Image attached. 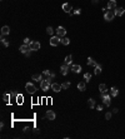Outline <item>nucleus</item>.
I'll return each instance as SVG.
<instances>
[{
	"mask_svg": "<svg viewBox=\"0 0 125 139\" xmlns=\"http://www.w3.org/2000/svg\"><path fill=\"white\" fill-rule=\"evenodd\" d=\"M51 78H45L43 80L41 83H40V88H41V90H44V91H48L51 88Z\"/></svg>",
	"mask_w": 125,
	"mask_h": 139,
	"instance_id": "obj_1",
	"label": "nucleus"
},
{
	"mask_svg": "<svg viewBox=\"0 0 125 139\" xmlns=\"http://www.w3.org/2000/svg\"><path fill=\"white\" fill-rule=\"evenodd\" d=\"M101 99H103V104L105 105V107H110V104H111V100H110V97L111 95H109V94H106V93H101Z\"/></svg>",
	"mask_w": 125,
	"mask_h": 139,
	"instance_id": "obj_2",
	"label": "nucleus"
},
{
	"mask_svg": "<svg viewBox=\"0 0 125 139\" xmlns=\"http://www.w3.org/2000/svg\"><path fill=\"white\" fill-rule=\"evenodd\" d=\"M61 43V39H60V36H55V35H53L51 36V39H50V45L51 46H58L59 44Z\"/></svg>",
	"mask_w": 125,
	"mask_h": 139,
	"instance_id": "obj_3",
	"label": "nucleus"
},
{
	"mask_svg": "<svg viewBox=\"0 0 125 139\" xmlns=\"http://www.w3.org/2000/svg\"><path fill=\"white\" fill-rule=\"evenodd\" d=\"M25 89H26V91H28L29 94H35L36 86H35L33 83H26V85H25Z\"/></svg>",
	"mask_w": 125,
	"mask_h": 139,
	"instance_id": "obj_4",
	"label": "nucleus"
},
{
	"mask_svg": "<svg viewBox=\"0 0 125 139\" xmlns=\"http://www.w3.org/2000/svg\"><path fill=\"white\" fill-rule=\"evenodd\" d=\"M114 18H115V13L111 11V10H108L106 13H104V19L106 21H111Z\"/></svg>",
	"mask_w": 125,
	"mask_h": 139,
	"instance_id": "obj_5",
	"label": "nucleus"
},
{
	"mask_svg": "<svg viewBox=\"0 0 125 139\" xmlns=\"http://www.w3.org/2000/svg\"><path fill=\"white\" fill-rule=\"evenodd\" d=\"M40 43L39 41H31L30 45H29V48H30V50H33V52H36V50L40 49Z\"/></svg>",
	"mask_w": 125,
	"mask_h": 139,
	"instance_id": "obj_6",
	"label": "nucleus"
},
{
	"mask_svg": "<svg viewBox=\"0 0 125 139\" xmlns=\"http://www.w3.org/2000/svg\"><path fill=\"white\" fill-rule=\"evenodd\" d=\"M62 10H64L65 13H69V14H70L71 10H73L71 4H69V3H64V4H62Z\"/></svg>",
	"mask_w": 125,
	"mask_h": 139,
	"instance_id": "obj_7",
	"label": "nucleus"
},
{
	"mask_svg": "<svg viewBox=\"0 0 125 139\" xmlns=\"http://www.w3.org/2000/svg\"><path fill=\"white\" fill-rule=\"evenodd\" d=\"M65 34H66L65 28H64V26H58V29H56V35H58V36H65Z\"/></svg>",
	"mask_w": 125,
	"mask_h": 139,
	"instance_id": "obj_8",
	"label": "nucleus"
},
{
	"mask_svg": "<svg viewBox=\"0 0 125 139\" xmlns=\"http://www.w3.org/2000/svg\"><path fill=\"white\" fill-rule=\"evenodd\" d=\"M51 89H53V91H55V93H58L62 88H61V84H59V83H51Z\"/></svg>",
	"mask_w": 125,
	"mask_h": 139,
	"instance_id": "obj_9",
	"label": "nucleus"
},
{
	"mask_svg": "<svg viewBox=\"0 0 125 139\" xmlns=\"http://www.w3.org/2000/svg\"><path fill=\"white\" fill-rule=\"evenodd\" d=\"M60 73H61L62 75H68V73H69V65L68 64H62L61 68H60Z\"/></svg>",
	"mask_w": 125,
	"mask_h": 139,
	"instance_id": "obj_10",
	"label": "nucleus"
},
{
	"mask_svg": "<svg viewBox=\"0 0 125 139\" xmlns=\"http://www.w3.org/2000/svg\"><path fill=\"white\" fill-rule=\"evenodd\" d=\"M109 10H111V9H115L116 8V1L115 0H109L108 1V6H106Z\"/></svg>",
	"mask_w": 125,
	"mask_h": 139,
	"instance_id": "obj_11",
	"label": "nucleus"
},
{
	"mask_svg": "<svg viewBox=\"0 0 125 139\" xmlns=\"http://www.w3.org/2000/svg\"><path fill=\"white\" fill-rule=\"evenodd\" d=\"M115 16H121V15H124V13H125V10L124 8H115Z\"/></svg>",
	"mask_w": 125,
	"mask_h": 139,
	"instance_id": "obj_12",
	"label": "nucleus"
},
{
	"mask_svg": "<svg viewBox=\"0 0 125 139\" xmlns=\"http://www.w3.org/2000/svg\"><path fill=\"white\" fill-rule=\"evenodd\" d=\"M55 116H56V115H55V113L53 110H48L46 112V118L49 119V120H54Z\"/></svg>",
	"mask_w": 125,
	"mask_h": 139,
	"instance_id": "obj_13",
	"label": "nucleus"
},
{
	"mask_svg": "<svg viewBox=\"0 0 125 139\" xmlns=\"http://www.w3.org/2000/svg\"><path fill=\"white\" fill-rule=\"evenodd\" d=\"M71 71H73V73H76V74H78V73L81 71V67H80V65H78V64L71 65Z\"/></svg>",
	"mask_w": 125,
	"mask_h": 139,
	"instance_id": "obj_14",
	"label": "nucleus"
},
{
	"mask_svg": "<svg viewBox=\"0 0 125 139\" xmlns=\"http://www.w3.org/2000/svg\"><path fill=\"white\" fill-rule=\"evenodd\" d=\"M86 63H88V65H90V67H96V61H95L94 59H93V58H91V56H89V58H88V60H86Z\"/></svg>",
	"mask_w": 125,
	"mask_h": 139,
	"instance_id": "obj_15",
	"label": "nucleus"
},
{
	"mask_svg": "<svg viewBox=\"0 0 125 139\" xmlns=\"http://www.w3.org/2000/svg\"><path fill=\"white\" fill-rule=\"evenodd\" d=\"M31 78H33V80H35V82H40V83H41L43 80H44L41 74H34V75L31 76Z\"/></svg>",
	"mask_w": 125,
	"mask_h": 139,
	"instance_id": "obj_16",
	"label": "nucleus"
},
{
	"mask_svg": "<svg viewBox=\"0 0 125 139\" xmlns=\"http://www.w3.org/2000/svg\"><path fill=\"white\" fill-rule=\"evenodd\" d=\"M9 33H10V28L8 26V25H5V26H3L1 28V35H8L9 34Z\"/></svg>",
	"mask_w": 125,
	"mask_h": 139,
	"instance_id": "obj_17",
	"label": "nucleus"
},
{
	"mask_svg": "<svg viewBox=\"0 0 125 139\" xmlns=\"http://www.w3.org/2000/svg\"><path fill=\"white\" fill-rule=\"evenodd\" d=\"M118 94H119V90H118V88L113 86L111 89H110V95H111V97H118Z\"/></svg>",
	"mask_w": 125,
	"mask_h": 139,
	"instance_id": "obj_18",
	"label": "nucleus"
},
{
	"mask_svg": "<svg viewBox=\"0 0 125 139\" xmlns=\"http://www.w3.org/2000/svg\"><path fill=\"white\" fill-rule=\"evenodd\" d=\"M19 50H20V52L23 53V54H25V53L28 52V50H30V48H29V46L26 45V44H23V45H21L20 48H19Z\"/></svg>",
	"mask_w": 125,
	"mask_h": 139,
	"instance_id": "obj_19",
	"label": "nucleus"
},
{
	"mask_svg": "<svg viewBox=\"0 0 125 139\" xmlns=\"http://www.w3.org/2000/svg\"><path fill=\"white\" fill-rule=\"evenodd\" d=\"M99 90H100V93H106V91H108V86H106V84H100V85H99Z\"/></svg>",
	"mask_w": 125,
	"mask_h": 139,
	"instance_id": "obj_20",
	"label": "nucleus"
},
{
	"mask_svg": "<svg viewBox=\"0 0 125 139\" xmlns=\"http://www.w3.org/2000/svg\"><path fill=\"white\" fill-rule=\"evenodd\" d=\"M85 88H86L85 82H80V83H78V89H79L80 91H84V90H85Z\"/></svg>",
	"mask_w": 125,
	"mask_h": 139,
	"instance_id": "obj_21",
	"label": "nucleus"
},
{
	"mask_svg": "<svg viewBox=\"0 0 125 139\" xmlns=\"http://www.w3.org/2000/svg\"><path fill=\"white\" fill-rule=\"evenodd\" d=\"M71 63H73V55H66L65 56V64H68V65H71Z\"/></svg>",
	"mask_w": 125,
	"mask_h": 139,
	"instance_id": "obj_22",
	"label": "nucleus"
},
{
	"mask_svg": "<svg viewBox=\"0 0 125 139\" xmlns=\"http://www.w3.org/2000/svg\"><path fill=\"white\" fill-rule=\"evenodd\" d=\"M94 74H95V75H99V74H101V65H100V64H98L96 67H95Z\"/></svg>",
	"mask_w": 125,
	"mask_h": 139,
	"instance_id": "obj_23",
	"label": "nucleus"
},
{
	"mask_svg": "<svg viewBox=\"0 0 125 139\" xmlns=\"http://www.w3.org/2000/svg\"><path fill=\"white\" fill-rule=\"evenodd\" d=\"M61 44L62 45H69V44H70V40H69V38H66V36H62L61 38Z\"/></svg>",
	"mask_w": 125,
	"mask_h": 139,
	"instance_id": "obj_24",
	"label": "nucleus"
},
{
	"mask_svg": "<svg viewBox=\"0 0 125 139\" xmlns=\"http://www.w3.org/2000/svg\"><path fill=\"white\" fill-rule=\"evenodd\" d=\"M88 107H89V108H91V109H93V108H95V100H94V99H91V98H90V99L88 100Z\"/></svg>",
	"mask_w": 125,
	"mask_h": 139,
	"instance_id": "obj_25",
	"label": "nucleus"
},
{
	"mask_svg": "<svg viewBox=\"0 0 125 139\" xmlns=\"http://www.w3.org/2000/svg\"><path fill=\"white\" fill-rule=\"evenodd\" d=\"M70 85H71L70 82H64V83L61 84V88H62V89H69V88H70Z\"/></svg>",
	"mask_w": 125,
	"mask_h": 139,
	"instance_id": "obj_26",
	"label": "nucleus"
},
{
	"mask_svg": "<svg viewBox=\"0 0 125 139\" xmlns=\"http://www.w3.org/2000/svg\"><path fill=\"white\" fill-rule=\"evenodd\" d=\"M1 44H3L4 46H9V41L4 38V35H1Z\"/></svg>",
	"mask_w": 125,
	"mask_h": 139,
	"instance_id": "obj_27",
	"label": "nucleus"
},
{
	"mask_svg": "<svg viewBox=\"0 0 125 139\" xmlns=\"http://www.w3.org/2000/svg\"><path fill=\"white\" fill-rule=\"evenodd\" d=\"M46 33H48L49 35L53 36V34H54V29L51 28V26H48V28H46Z\"/></svg>",
	"mask_w": 125,
	"mask_h": 139,
	"instance_id": "obj_28",
	"label": "nucleus"
},
{
	"mask_svg": "<svg viewBox=\"0 0 125 139\" xmlns=\"http://www.w3.org/2000/svg\"><path fill=\"white\" fill-rule=\"evenodd\" d=\"M90 78H91V74H90V73H85V74H84V79H85V82H89Z\"/></svg>",
	"mask_w": 125,
	"mask_h": 139,
	"instance_id": "obj_29",
	"label": "nucleus"
},
{
	"mask_svg": "<svg viewBox=\"0 0 125 139\" xmlns=\"http://www.w3.org/2000/svg\"><path fill=\"white\" fill-rule=\"evenodd\" d=\"M10 98H11V97H10V94H4V95H3V99H4V101H9L10 100Z\"/></svg>",
	"mask_w": 125,
	"mask_h": 139,
	"instance_id": "obj_30",
	"label": "nucleus"
},
{
	"mask_svg": "<svg viewBox=\"0 0 125 139\" xmlns=\"http://www.w3.org/2000/svg\"><path fill=\"white\" fill-rule=\"evenodd\" d=\"M16 101H18L19 104H21V103H23V95H21V94H19V95L16 97Z\"/></svg>",
	"mask_w": 125,
	"mask_h": 139,
	"instance_id": "obj_31",
	"label": "nucleus"
},
{
	"mask_svg": "<svg viewBox=\"0 0 125 139\" xmlns=\"http://www.w3.org/2000/svg\"><path fill=\"white\" fill-rule=\"evenodd\" d=\"M50 74H51V71H50V70H48V69H46V70H44V71H43V75H45L46 78H49V76H50Z\"/></svg>",
	"mask_w": 125,
	"mask_h": 139,
	"instance_id": "obj_32",
	"label": "nucleus"
},
{
	"mask_svg": "<svg viewBox=\"0 0 125 139\" xmlns=\"http://www.w3.org/2000/svg\"><path fill=\"white\" fill-rule=\"evenodd\" d=\"M111 115H113V113L108 112V113L105 114V119H106V120H110V119H111Z\"/></svg>",
	"mask_w": 125,
	"mask_h": 139,
	"instance_id": "obj_33",
	"label": "nucleus"
},
{
	"mask_svg": "<svg viewBox=\"0 0 125 139\" xmlns=\"http://www.w3.org/2000/svg\"><path fill=\"white\" fill-rule=\"evenodd\" d=\"M74 14H75V15H80V14H81V9H75Z\"/></svg>",
	"mask_w": 125,
	"mask_h": 139,
	"instance_id": "obj_34",
	"label": "nucleus"
},
{
	"mask_svg": "<svg viewBox=\"0 0 125 139\" xmlns=\"http://www.w3.org/2000/svg\"><path fill=\"white\" fill-rule=\"evenodd\" d=\"M30 43H31V41H30V39H29V38H25V39H24V44H26V45H30Z\"/></svg>",
	"mask_w": 125,
	"mask_h": 139,
	"instance_id": "obj_35",
	"label": "nucleus"
},
{
	"mask_svg": "<svg viewBox=\"0 0 125 139\" xmlns=\"http://www.w3.org/2000/svg\"><path fill=\"white\" fill-rule=\"evenodd\" d=\"M31 52H33V50H28V52L25 53V56H28V58H29V56L31 55Z\"/></svg>",
	"mask_w": 125,
	"mask_h": 139,
	"instance_id": "obj_36",
	"label": "nucleus"
},
{
	"mask_svg": "<svg viewBox=\"0 0 125 139\" xmlns=\"http://www.w3.org/2000/svg\"><path fill=\"white\" fill-rule=\"evenodd\" d=\"M96 109H98V112L103 110V105H98V107H96Z\"/></svg>",
	"mask_w": 125,
	"mask_h": 139,
	"instance_id": "obj_37",
	"label": "nucleus"
},
{
	"mask_svg": "<svg viewBox=\"0 0 125 139\" xmlns=\"http://www.w3.org/2000/svg\"><path fill=\"white\" fill-rule=\"evenodd\" d=\"M10 97H11V98H16L18 94H16V93H11V94H10Z\"/></svg>",
	"mask_w": 125,
	"mask_h": 139,
	"instance_id": "obj_38",
	"label": "nucleus"
},
{
	"mask_svg": "<svg viewBox=\"0 0 125 139\" xmlns=\"http://www.w3.org/2000/svg\"><path fill=\"white\" fill-rule=\"evenodd\" d=\"M49 78L54 79V78H55V73H53V71H51V74H50V76H49Z\"/></svg>",
	"mask_w": 125,
	"mask_h": 139,
	"instance_id": "obj_39",
	"label": "nucleus"
},
{
	"mask_svg": "<svg viewBox=\"0 0 125 139\" xmlns=\"http://www.w3.org/2000/svg\"><path fill=\"white\" fill-rule=\"evenodd\" d=\"M118 112H119V110H118V108H115V109H113V114H116V113Z\"/></svg>",
	"mask_w": 125,
	"mask_h": 139,
	"instance_id": "obj_40",
	"label": "nucleus"
},
{
	"mask_svg": "<svg viewBox=\"0 0 125 139\" xmlns=\"http://www.w3.org/2000/svg\"><path fill=\"white\" fill-rule=\"evenodd\" d=\"M98 1H99V0H93V4H96Z\"/></svg>",
	"mask_w": 125,
	"mask_h": 139,
	"instance_id": "obj_41",
	"label": "nucleus"
}]
</instances>
